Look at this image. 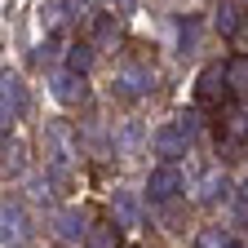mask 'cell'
Segmentation results:
<instances>
[{
	"instance_id": "5b68a950",
	"label": "cell",
	"mask_w": 248,
	"mask_h": 248,
	"mask_svg": "<svg viewBox=\"0 0 248 248\" xmlns=\"http://www.w3.org/2000/svg\"><path fill=\"white\" fill-rule=\"evenodd\" d=\"M0 98H5V129L14 120H22L27 115V84H22V76L18 71H5V89H0Z\"/></svg>"
},
{
	"instance_id": "8992f818",
	"label": "cell",
	"mask_w": 248,
	"mask_h": 248,
	"mask_svg": "<svg viewBox=\"0 0 248 248\" xmlns=\"http://www.w3.org/2000/svg\"><path fill=\"white\" fill-rule=\"evenodd\" d=\"M98 58H102V53H98V49H93V45L80 36V40H71L67 49H62V67H67V71H80V76H89Z\"/></svg>"
},
{
	"instance_id": "7a4b0ae2",
	"label": "cell",
	"mask_w": 248,
	"mask_h": 248,
	"mask_svg": "<svg viewBox=\"0 0 248 248\" xmlns=\"http://www.w3.org/2000/svg\"><path fill=\"white\" fill-rule=\"evenodd\" d=\"M80 36L98 49V53H111V49L124 45V18L111 14V9H93V14H84V22H80Z\"/></svg>"
},
{
	"instance_id": "30bf717a",
	"label": "cell",
	"mask_w": 248,
	"mask_h": 248,
	"mask_svg": "<svg viewBox=\"0 0 248 248\" xmlns=\"http://www.w3.org/2000/svg\"><path fill=\"white\" fill-rule=\"evenodd\" d=\"M84 244H89V248H120V231H115L111 222H98V226H89Z\"/></svg>"
},
{
	"instance_id": "6da1fadb",
	"label": "cell",
	"mask_w": 248,
	"mask_h": 248,
	"mask_svg": "<svg viewBox=\"0 0 248 248\" xmlns=\"http://www.w3.org/2000/svg\"><path fill=\"white\" fill-rule=\"evenodd\" d=\"M191 98H195V107H204V111H222V107L231 102V84H226V62H204V67L195 71Z\"/></svg>"
},
{
	"instance_id": "7c38bea8",
	"label": "cell",
	"mask_w": 248,
	"mask_h": 248,
	"mask_svg": "<svg viewBox=\"0 0 248 248\" xmlns=\"http://www.w3.org/2000/svg\"><path fill=\"white\" fill-rule=\"evenodd\" d=\"M160 5H169V9H173V14L182 18V14H195V9L204 5V0H160Z\"/></svg>"
},
{
	"instance_id": "3957f363",
	"label": "cell",
	"mask_w": 248,
	"mask_h": 248,
	"mask_svg": "<svg viewBox=\"0 0 248 248\" xmlns=\"http://www.w3.org/2000/svg\"><path fill=\"white\" fill-rule=\"evenodd\" d=\"M49 98H53L58 107H84V102H89V76L67 71V67L49 71Z\"/></svg>"
},
{
	"instance_id": "52a82bcc",
	"label": "cell",
	"mask_w": 248,
	"mask_h": 248,
	"mask_svg": "<svg viewBox=\"0 0 248 248\" xmlns=\"http://www.w3.org/2000/svg\"><path fill=\"white\" fill-rule=\"evenodd\" d=\"M226 84H231V98H248V53H231L226 58Z\"/></svg>"
},
{
	"instance_id": "277c9868",
	"label": "cell",
	"mask_w": 248,
	"mask_h": 248,
	"mask_svg": "<svg viewBox=\"0 0 248 248\" xmlns=\"http://www.w3.org/2000/svg\"><path fill=\"white\" fill-rule=\"evenodd\" d=\"M244 18H248V14L239 9V0H217V5H213V18H208V22H213V31H217V36H222V40L231 45V40L239 36Z\"/></svg>"
},
{
	"instance_id": "ba28073f",
	"label": "cell",
	"mask_w": 248,
	"mask_h": 248,
	"mask_svg": "<svg viewBox=\"0 0 248 248\" xmlns=\"http://www.w3.org/2000/svg\"><path fill=\"white\" fill-rule=\"evenodd\" d=\"M45 138H49V146L58 151V160L76 155V133H71V124H67V120H49V124H45Z\"/></svg>"
},
{
	"instance_id": "9c48e42d",
	"label": "cell",
	"mask_w": 248,
	"mask_h": 248,
	"mask_svg": "<svg viewBox=\"0 0 248 248\" xmlns=\"http://www.w3.org/2000/svg\"><path fill=\"white\" fill-rule=\"evenodd\" d=\"M151 200H173V191H177V186H182V173L173 169V164H164V169H155L151 173Z\"/></svg>"
},
{
	"instance_id": "8fae6325",
	"label": "cell",
	"mask_w": 248,
	"mask_h": 248,
	"mask_svg": "<svg viewBox=\"0 0 248 248\" xmlns=\"http://www.w3.org/2000/svg\"><path fill=\"white\" fill-rule=\"evenodd\" d=\"M195 244H200V248H226V231H222V226H204Z\"/></svg>"
},
{
	"instance_id": "4fadbf2b",
	"label": "cell",
	"mask_w": 248,
	"mask_h": 248,
	"mask_svg": "<svg viewBox=\"0 0 248 248\" xmlns=\"http://www.w3.org/2000/svg\"><path fill=\"white\" fill-rule=\"evenodd\" d=\"M231 49H235V53H248V18H244V27H239V36L231 40Z\"/></svg>"
},
{
	"instance_id": "9a60e30c",
	"label": "cell",
	"mask_w": 248,
	"mask_h": 248,
	"mask_svg": "<svg viewBox=\"0 0 248 248\" xmlns=\"http://www.w3.org/2000/svg\"><path fill=\"white\" fill-rule=\"evenodd\" d=\"M76 5H93V0H76Z\"/></svg>"
},
{
	"instance_id": "5bb4252c",
	"label": "cell",
	"mask_w": 248,
	"mask_h": 248,
	"mask_svg": "<svg viewBox=\"0 0 248 248\" xmlns=\"http://www.w3.org/2000/svg\"><path fill=\"white\" fill-rule=\"evenodd\" d=\"M239 9H244V14H248V0H239Z\"/></svg>"
}]
</instances>
